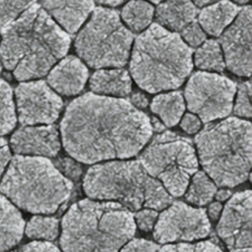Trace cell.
<instances>
[{
	"mask_svg": "<svg viewBox=\"0 0 252 252\" xmlns=\"http://www.w3.org/2000/svg\"><path fill=\"white\" fill-rule=\"evenodd\" d=\"M153 130L150 118L130 101L94 93L73 99L60 123L65 151L89 164L138 155Z\"/></svg>",
	"mask_w": 252,
	"mask_h": 252,
	"instance_id": "cell-1",
	"label": "cell"
},
{
	"mask_svg": "<svg viewBox=\"0 0 252 252\" xmlns=\"http://www.w3.org/2000/svg\"><path fill=\"white\" fill-rule=\"evenodd\" d=\"M0 58L18 81L45 76L68 52L71 37L39 4L0 30Z\"/></svg>",
	"mask_w": 252,
	"mask_h": 252,
	"instance_id": "cell-2",
	"label": "cell"
},
{
	"mask_svg": "<svg viewBox=\"0 0 252 252\" xmlns=\"http://www.w3.org/2000/svg\"><path fill=\"white\" fill-rule=\"evenodd\" d=\"M63 252H119L135 234L132 211L117 202L83 199L61 222Z\"/></svg>",
	"mask_w": 252,
	"mask_h": 252,
	"instance_id": "cell-3",
	"label": "cell"
},
{
	"mask_svg": "<svg viewBox=\"0 0 252 252\" xmlns=\"http://www.w3.org/2000/svg\"><path fill=\"white\" fill-rule=\"evenodd\" d=\"M192 53L179 33L154 23L134 40L130 76L150 94L177 89L193 69Z\"/></svg>",
	"mask_w": 252,
	"mask_h": 252,
	"instance_id": "cell-4",
	"label": "cell"
},
{
	"mask_svg": "<svg viewBox=\"0 0 252 252\" xmlns=\"http://www.w3.org/2000/svg\"><path fill=\"white\" fill-rule=\"evenodd\" d=\"M199 160L220 187L246 181L251 168L252 127L248 120L228 117L205 126L195 137Z\"/></svg>",
	"mask_w": 252,
	"mask_h": 252,
	"instance_id": "cell-5",
	"label": "cell"
},
{
	"mask_svg": "<svg viewBox=\"0 0 252 252\" xmlns=\"http://www.w3.org/2000/svg\"><path fill=\"white\" fill-rule=\"evenodd\" d=\"M73 182L44 157L16 155L0 180V192L32 214H53L69 199Z\"/></svg>",
	"mask_w": 252,
	"mask_h": 252,
	"instance_id": "cell-6",
	"label": "cell"
},
{
	"mask_svg": "<svg viewBox=\"0 0 252 252\" xmlns=\"http://www.w3.org/2000/svg\"><path fill=\"white\" fill-rule=\"evenodd\" d=\"M87 196L94 200H115L130 211L165 209L172 197L152 177L139 160H114L91 166L83 179Z\"/></svg>",
	"mask_w": 252,
	"mask_h": 252,
	"instance_id": "cell-7",
	"label": "cell"
},
{
	"mask_svg": "<svg viewBox=\"0 0 252 252\" xmlns=\"http://www.w3.org/2000/svg\"><path fill=\"white\" fill-rule=\"evenodd\" d=\"M133 41L134 34L122 23L118 11L94 7L74 44L79 57L92 68H122L128 62Z\"/></svg>",
	"mask_w": 252,
	"mask_h": 252,
	"instance_id": "cell-8",
	"label": "cell"
},
{
	"mask_svg": "<svg viewBox=\"0 0 252 252\" xmlns=\"http://www.w3.org/2000/svg\"><path fill=\"white\" fill-rule=\"evenodd\" d=\"M138 160L173 197L185 193L191 177L198 171V158L192 142L170 131L155 136Z\"/></svg>",
	"mask_w": 252,
	"mask_h": 252,
	"instance_id": "cell-9",
	"label": "cell"
},
{
	"mask_svg": "<svg viewBox=\"0 0 252 252\" xmlns=\"http://www.w3.org/2000/svg\"><path fill=\"white\" fill-rule=\"evenodd\" d=\"M236 84L225 76L197 71L188 80L184 90L187 108L205 123L230 114Z\"/></svg>",
	"mask_w": 252,
	"mask_h": 252,
	"instance_id": "cell-10",
	"label": "cell"
},
{
	"mask_svg": "<svg viewBox=\"0 0 252 252\" xmlns=\"http://www.w3.org/2000/svg\"><path fill=\"white\" fill-rule=\"evenodd\" d=\"M210 231L211 222L206 210L174 201L158 215L154 227V238L164 244L190 242L207 237Z\"/></svg>",
	"mask_w": 252,
	"mask_h": 252,
	"instance_id": "cell-11",
	"label": "cell"
},
{
	"mask_svg": "<svg viewBox=\"0 0 252 252\" xmlns=\"http://www.w3.org/2000/svg\"><path fill=\"white\" fill-rule=\"evenodd\" d=\"M18 119L22 125L52 124L63 108V100L43 80L20 83L15 89Z\"/></svg>",
	"mask_w": 252,
	"mask_h": 252,
	"instance_id": "cell-12",
	"label": "cell"
},
{
	"mask_svg": "<svg viewBox=\"0 0 252 252\" xmlns=\"http://www.w3.org/2000/svg\"><path fill=\"white\" fill-rule=\"evenodd\" d=\"M219 219L217 232L229 252H251V191L232 195Z\"/></svg>",
	"mask_w": 252,
	"mask_h": 252,
	"instance_id": "cell-13",
	"label": "cell"
},
{
	"mask_svg": "<svg viewBox=\"0 0 252 252\" xmlns=\"http://www.w3.org/2000/svg\"><path fill=\"white\" fill-rule=\"evenodd\" d=\"M251 15L250 5L240 8L219 39L225 67L240 77L251 75Z\"/></svg>",
	"mask_w": 252,
	"mask_h": 252,
	"instance_id": "cell-14",
	"label": "cell"
},
{
	"mask_svg": "<svg viewBox=\"0 0 252 252\" xmlns=\"http://www.w3.org/2000/svg\"><path fill=\"white\" fill-rule=\"evenodd\" d=\"M14 153L23 156L55 157L61 148L58 129L53 124L23 125L11 137Z\"/></svg>",
	"mask_w": 252,
	"mask_h": 252,
	"instance_id": "cell-15",
	"label": "cell"
},
{
	"mask_svg": "<svg viewBox=\"0 0 252 252\" xmlns=\"http://www.w3.org/2000/svg\"><path fill=\"white\" fill-rule=\"evenodd\" d=\"M89 79V69L81 58L64 56L47 76V84L56 93L63 95H75L81 93Z\"/></svg>",
	"mask_w": 252,
	"mask_h": 252,
	"instance_id": "cell-16",
	"label": "cell"
},
{
	"mask_svg": "<svg viewBox=\"0 0 252 252\" xmlns=\"http://www.w3.org/2000/svg\"><path fill=\"white\" fill-rule=\"evenodd\" d=\"M42 8L67 33H75L95 5L94 0H42Z\"/></svg>",
	"mask_w": 252,
	"mask_h": 252,
	"instance_id": "cell-17",
	"label": "cell"
},
{
	"mask_svg": "<svg viewBox=\"0 0 252 252\" xmlns=\"http://www.w3.org/2000/svg\"><path fill=\"white\" fill-rule=\"evenodd\" d=\"M90 89L96 94L126 96L131 93L132 79L123 68L96 69L90 78Z\"/></svg>",
	"mask_w": 252,
	"mask_h": 252,
	"instance_id": "cell-18",
	"label": "cell"
},
{
	"mask_svg": "<svg viewBox=\"0 0 252 252\" xmlns=\"http://www.w3.org/2000/svg\"><path fill=\"white\" fill-rule=\"evenodd\" d=\"M198 8L191 0H165L158 5L156 20L161 27L176 32L196 20Z\"/></svg>",
	"mask_w": 252,
	"mask_h": 252,
	"instance_id": "cell-19",
	"label": "cell"
},
{
	"mask_svg": "<svg viewBox=\"0 0 252 252\" xmlns=\"http://www.w3.org/2000/svg\"><path fill=\"white\" fill-rule=\"evenodd\" d=\"M240 7L228 0H220L217 3L205 6L198 15V23L210 35L220 36L233 22Z\"/></svg>",
	"mask_w": 252,
	"mask_h": 252,
	"instance_id": "cell-20",
	"label": "cell"
},
{
	"mask_svg": "<svg viewBox=\"0 0 252 252\" xmlns=\"http://www.w3.org/2000/svg\"><path fill=\"white\" fill-rule=\"evenodd\" d=\"M25 220L20 211L0 193V252L16 246L23 237Z\"/></svg>",
	"mask_w": 252,
	"mask_h": 252,
	"instance_id": "cell-21",
	"label": "cell"
},
{
	"mask_svg": "<svg viewBox=\"0 0 252 252\" xmlns=\"http://www.w3.org/2000/svg\"><path fill=\"white\" fill-rule=\"evenodd\" d=\"M151 110L159 116L166 127L175 126L185 110L183 94L172 91L156 95L151 102Z\"/></svg>",
	"mask_w": 252,
	"mask_h": 252,
	"instance_id": "cell-22",
	"label": "cell"
},
{
	"mask_svg": "<svg viewBox=\"0 0 252 252\" xmlns=\"http://www.w3.org/2000/svg\"><path fill=\"white\" fill-rule=\"evenodd\" d=\"M155 8L144 0H131L121 10L120 18L133 32L145 31L152 23Z\"/></svg>",
	"mask_w": 252,
	"mask_h": 252,
	"instance_id": "cell-23",
	"label": "cell"
},
{
	"mask_svg": "<svg viewBox=\"0 0 252 252\" xmlns=\"http://www.w3.org/2000/svg\"><path fill=\"white\" fill-rule=\"evenodd\" d=\"M194 63L197 68L206 71L222 72L225 69L221 47L216 39H206L194 54Z\"/></svg>",
	"mask_w": 252,
	"mask_h": 252,
	"instance_id": "cell-24",
	"label": "cell"
},
{
	"mask_svg": "<svg viewBox=\"0 0 252 252\" xmlns=\"http://www.w3.org/2000/svg\"><path fill=\"white\" fill-rule=\"evenodd\" d=\"M185 194V199L196 206L210 203L217 192V185L205 171H196Z\"/></svg>",
	"mask_w": 252,
	"mask_h": 252,
	"instance_id": "cell-25",
	"label": "cell"
},
{
	"mask_svg": "<svg viewBox=\"0 0 252 252\" xmlns=\"http://www.w3.org/2000/svg\"><path fill=\"white\" fill-rule=\"evenodd\" d=\"M16 122L13 90L6 81L0 79V135L10 133L16 126Z\"/></svg>",
	"mask_w": 252,
	"mask_h": 252,
	"instance_id": "cell-26",
	"label": "cell"
},
{
	"mask_svg": "<svg viewBox=\"0 0 252 252\" xmlns=\"http://www.w3.org/2000/svg\"><path fill=\"white\" fill-rule=\"evenodd\" d=\"M25 232L32 239L52 241L58 236L59 220L52 217L33 216L28 221Z\"/></svg>",
	"mask_w": 252,
	"mask_h": 252,
	"instance_id": "cell-27",
	"label": "cell"
},
{
	"mask_svg": "<svg viewBox=\"0 0 252 252\" xmlns=\"http://www.w3.org/2000/svg\"><path fill=\"white\" fill-rule=\"evenodd\" d=\"M36 0H0V30L16 20Z\"/></svg>",
	"mask_w": 252,
	"mask_h": 252,
	"instance_id": "cell-28",
	"label": "cell"
},
{
	"mask_svg": "<svg viewBox=\"0 0 252 252\" xmlns=\"http://www.w3.org/2000/svg\"><path fill=\"white\" fill-rule=\"evenodd\" d=\"M158 252H223L217 244L211 241H200L197 243L165 244L158 248Z\"/></svg>",
	"mask_w": 252,
	"mask_h": 252,
	"instance_id": "cell-29",
	"label": "cell"
},
{
	"mask_svg": "<svg viewBox=\"0 0 252 252\" xmlns=\"http://www.w3.org/2000/svg\"><path fill=\"white\" fill-rule=\"evenodd\" d=\"M250 95H251V84L250 81H246L241 83L237 89V94L235 103L232 106L233 112L235 115L243 118H250L251 111V103H250Z\"/></svg>",
	"mask_w": 252,
	"mask_h": 252,
	"instance_id": "cell-30",
	"label": "cell"
},
{
	"mask_svg": "<svg viewBox=\"0 0 252 252\" xmlns=\"http://www.w3.org/2000/svg\"><path fill=\"white\" fill-rule=\"evenodd\" d=\"M180 32L182 40L190 47H198L207 39V34L197 20L185 26Z\"/></svg>",
	"mask_w": 252,
	"mask_h": 252,
	"instance_id": "cell-31",
	"label": "cell"
},
{
	"mask_svg": "<svg viewBox=\"0 0 252 252\" xmlns=\"http://www.w3.org/2000/svg\"><path fill=\"white\" fill-rule=\"evenodd\" d=\"M158 217V213L157 210L145 208L138 211L135 214L134 220H135L136 226H138L141 230L151 231L155 226Z\"/></svg>",
	"mask_w": 252,
	"mask_h": 252,
	"instance_id": "cell-32",
	"label": "cell"
},
{
	"mask_svg": "<svg viewBox=\"0 0 252 252\" xmlns=\"http://www.w3.org/2000/svg\"><path fill=\"white\" fill-rule=\"evenodd\" d=\"M159 246L154 241L143 238H134L127 241L119 252H157Z\"/></svg>",
	"mask_w": 252,
	"mask_h": 252,
	"instance_id": "cell-33",
	"label": "cell"
},
{
	"mask_svg": "<svg viewBox=\"0 0 252 252\" xmlns=\"http://www.w3.org/2000/svg\"><path fill=\"white\" fill-rule=\"evenodd\" d=\"M58 169H60L67 177L72 179H78L82 174L81 165L69 158H64L59 160Z\"/></svg>",
	"mask_w": 252,
	"mask_h": 252,
	"instance_id": "cell-34",
	"label": "cell"
},
{
	"mask_svg": "<svg viewBox=\"0 0 252 252\" xmlns=\"http://www.w3.org/2000/svg\"><path fill=\"white\" fill-rule=\"evenodd\" d=\"M12 252H60L52 243L47 241H32Z\"/></svg>",
	"mask_w": 252,
	"mask_h": 252,
	"instance_id": "cell-35",
	"label": "cell"
},
{
	"mask_svg": "<svg viewBox=\"0 0 252 252\" xmlns=\"http://www.w3.org/2000/svg\"><path fill=\"white\" fill-rule=\"evenodd\" d=\"M180 127L188 134H195L201 128V120L197 115L188 112L181 119Z\"/></svg>",
	"mask_w": 252,
	"mask_h": 252,
	"instance_id": "cell-36",
	"label": "cell"
},
{
	"mask_svg": "<svg viewBox=\"0 0 252 252\" xmlns=\"http://www.w3.org/2000/svg\"><path fill=\"white\" fill-rule=\"evenodd\" d=\"M11 152L7 145L0 148V180L4 173V170L11 160Z\"/></svg>",
	"mask_w": 252,
	"mask_h": 252,
	"instance_id": "cell-37",
	"label": "cell"
},
{
	"mask_svg": "<svg viewBox=\"0 0 252 252\" xmlns=\"http://www.w3.org/2000/svg\"><path fill=\"white\" fill-rule=\"evenodd\" d=\"M130 102L137 108H145L149 104L147 96L142 93H135L134 94H132Z\"/></svg>",
	"mask_w": 252,
	"mask_h": 252,
	"instance_id": "cell-38",
	"label": "cell"
},
{
	"mask_svg": "<svg viewBox=\"0 0 252 252\" xmlns=\"http://www.w3.org/2000/svg\"><path fill=\"white\" fill-rule=\"evenodd\" d=\"M222 211V205L220 202H214L212 203L208 208V218H210L212 220H217Z\"/></svg>",
	"mask_w": 252,
	"mask_h": 252,
	"instance_id": "cell-39",
	"label": "cell"
},
{
	"mask_svg": "<svg viewBox=\"0 0 252 252\" xmlns=\"http://www.w3.org/2000/svg\"><path fill=\"white\" fill-rule=\"evenodd\" d=\"M215 196H216V199L218 200V201H225V200H227L230 196H231V192H230V190H226V189H221V190H220V191H217L216 192V194H215Z\"/></svg>",
	"mask_w": 252,
	"mask_h": 252,
	"instance_id": "cell-40",
	"label": "cell"
},
{
	"mask_svg": "<svg viewBox=\"0 0 252 252\" xmlns=\"http://www.w3.org/2000/svg\"><path fill=\"white\" fill-rule=\"evenodd\" d=\"M96 3L100 5H105L109 7H116L122 3H124L127 0H94Z\"/></svg>",
	"mask_w": 252,
	"mask_h": 252,
	"instance_id": "cell-41",
	"label": "cell"
},
{
	"mask_svg": "<svg viewBox=\"0 0 252 252\" xmlns=\"http://www.w3.org/2000/svg\"><path fill=\"white\" fill-rule=\"evenodd\" d=\"M234 2H236V3H238V4H243V5H245V4H247L250 0H233Z\"/></svg>",
	"mask_w": 252,
	"mask_h": 252,
	"instance_id": "cell-42",
	"label": "cell"
},
{
	"mask_svg": "<svg viewBox=\"0 0 252 252\" xmlns=\"http://www.w3.org/2000/svg\"><path fill=\"white\" fill-rule=\"evenodd\" d=\"M5 145H7V141H6L4 138H1V137H0V148L3 147V146H5Z\"/></svg>",
	"mask_w": 252,
	"mask_h": 252,
	"instance_id": "cell-43",
	"label": "cell"
},
{
	"mask_svg": "<svg viewBox=\"0 0 252 252\" xmlns=\"http://www.w3.org/2000/svg\"><path fill=\"white\" fill-rule=\"evenodd\" d=\"M149 1H151V2H153V3H155V4H158V3L162 2L163 0H149Z\"/></svg>",
	"mask_w": 252,
	"mask_h": 252,
	"instance_id": "cell-44",
	"label": "cell"
},
{
	"mask_svg": "<svg viewBox=\"0 0 252 252\" xmlns=\"http://www.w3.org/2000/svg\"><path fill=\"white\" fill-rule=\"evenodd\" d=\"M1 71H2V66H1V63H0V74H1Z\"/></svg>",
	"mask_w": 252,
	"mask_h": 252,
	"instance_id": "cell-45",
	"label": "cell"
},
{
	"mask_svg": "<svg viewBox=\"0 0 252 252\" xmlns=\"http://www.w3.org/2000/svg\"><path fill=\"white\" fill-rule=\"evenodd\" d=\"M0 38H1V36H0Z\"/></svg>",
	"mask_w": 252,
	"mask_h": 252,
	"instance_id": "cell-46",
	"label": "cell"
}]
</instances>
